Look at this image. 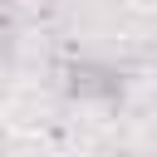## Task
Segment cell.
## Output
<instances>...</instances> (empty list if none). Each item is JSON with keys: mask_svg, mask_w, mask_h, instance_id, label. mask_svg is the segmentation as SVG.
<instances>
[{"mask_svg": "<svg viewBox=\"0 0 157 157\" xmlns=\"http://www.w3.org/2000/svg\"><path fill=\"white\" fill-rule=\"evenodd\" d=\"M118 88H123V78L108 64H74L69 69V93H78V98H113Z\"/></svg>", "mask_w": 157, "mask_h": 157, "instance_id": "obj_1", "label": "cell"}]
</instances>
